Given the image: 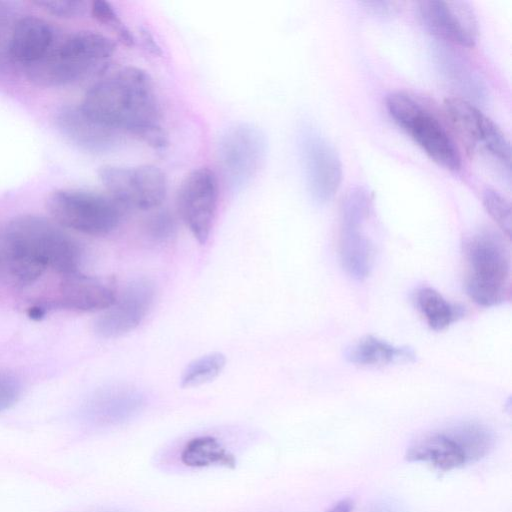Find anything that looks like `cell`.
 Returning <instances> with one entry per match:
<instances>
[{
    "instance_id": "obj_29",
    "label": "cell",
    "mask_w": 512,
    "mask_h": 512,
    "mask_svg": "<svg viewBox=\"0 0 512 512\" xmlns=\"http://www.w3.org/2000/svg\"><path fill=\"white\" fill-rule=\"evenodd\" d=\"M20 395V381L11 373L0 372V412L11 408Z\"/></svg>"
},
{
    "instance_id": "obj_3",
    "label": "cell",
    "mask_w": 512,
    "mask_h": 512,
    "mask_svg": "<svg viewBox=\"0 0 512 512\" xmlns=\"http://www.w3.org/2000/svg\"><path fill=\"white\" fill-rule=\"evenodd\" d=\"M115 52L105 35L82 30L55 40L46 54L25 67L29 80L42 87H60L102 71Z\"/></svg>"
},
{
    "instance_id": "obj_21",
    "label": "cell",
    "mask_w": 512,
    "mask_h": 512,
    "mask_svg": "<svg viewBox=\"0 0 512 512\" xmlns=\"http://www.w3.org/2000/svg\"><path fill=\"white\" fill-rule=\"evenodd\" d=\"M415 303L429 327L440 331L464 316L462 306L445 299L431 287L420 288L415 295Z\"/></svg>"
},
{
    "instance_id": "obj_4",
    "label": "cell",
    "mask_w": 512,
    "mask_h": 512,
    "mask_svg": "<svg viewBox=\"0 0 512 512\" xmlns=\"http://www.w3.org/2000/svg\"><path fill=\"white\" fill-rule=\"evenodd\" d=\"M465 289L477 304L492 307L505 302L510 288V254L503 238L492 230H481L464 244Z\"/></svg>"
},
{
    "instance_id": "obj_32",
    "label": "cell",
    "mask_w": 512,
    "mask_h": 512,
    "mask_svg": "<svg viewBox=\"0 0 512 512\" xmlns=\"http://www.w3.org/2000/svg\"><path fill=\"white\" fill-rule=\"evenodd\" d=\"M118 512V511H117Z\"/></svg>"
},
{
    "instance_id": "obj_5",
    "label": "cell",
    "mask_w": 512,
    "mask_h": 512,
    "mask_svg": "<svg viewBox=\"0 0 512 512\" xmlns=\"http://www.w3.org/2000/svg\"><path fill=\"white\" fill-rule=\"evenodd\" d=\"M386 107L394 121L439 165L457 170L461 166L459 150L448 131L422 100L406 92L387 96Z\"/></svg>"
},
{
    "instance_id": "obj_15",
    "label": "cell",
    "mask_w": 512,
    "mask_h": 512,
    "mask_svg": "<svg viewBox=\"0 0 512 512\" xmlns=\"http://www.w3.org/2000/svg\"><path fill=\"white\" fill-rule=\"evenodd\" d=\"M143 395L130 386H114L95 394L83 409L84 419L95 426L126 423L140 413Z\"/></svg>"
},
{
    "instance_id": "obj_16",
    "label": "cell",
    "mask_w": 512,
    "mask_h": 512,
    "mask_svg": "<svg viewBox=\"0 0 512 512\" xmlns=\"http://www.w3.org/2000/svg\"><path fill=\"white\" fill-rule=\"evenodd\" d=\"M62 133L81 148L102 152L114 147L119 133L88 117L79 106L63 108L57 116Z\"/></svg>"
},
{
    "instance_id": "obj_17",
    "label": "cell",
    "mask_w": 512,
    "mask_h": 512,
    "mask_svg": "<svg viewBox=\"0 0 512 512\" xmlns=\"http://www.w3.org/2000/svg\"><path fill=\"white\" fill-rule=\"evenodd\" d=\"M54 41L53 29L45 20L22 17L13 26L9 53L14 61L27 67L41 59Z\"/></svg>"
},
{
    "instance_id": "obj_23",
    "label": "cell",
    "mask_w": 512,
    "mask_h": 512,
    "mask_svg": "<svg viewBox=\"0 0 512 512\" xmlns=\"http://www.w3.org/2000/svg\"><path fill=\"white\" fill-rule=\"evenodd\" d=\"M445 433L461 450L465 463L480 460L490 452L494 444L492 432L478 422H463Z\"/></svg>"
},
{
    "instance_id": "obj_11",
    "label": "cell",
    "mask_w": 512,
    "mask_h": 512,
    "mask_svg": "<svg viewBox=\"0 0 512 512\" xmlns=\"http://www.w3.org/2000/svg\"><path fill=\"white\" fill-rule=\"evenodd\" d=\"M155 296L154 283L147 278L133 280L119 298L97 318L96 334L117 338L134 330L146 317Z\"/></svg>"
},
{
    "instance_id": "obj_22",
    "label": "cell",
    "mask_w": 512,
    "mask_h": 512,
    "mask_svg": "<svg viewBox=\"0 0 512 512\" xmlns=\"http://www.w3.org/2000/svg\"><path fill=\"white\" fill-rule=\"evenodd\" d=\"M180 458L182 463L189 467L218 465L234 468L236 465L234 455L212 436L190 439L183 447Z\"/></svg>"
},
{
    "instance_id": "obj_18",
    "label": "cell",
    "mask_w": 512,
    "mask_h": 512,
    "mask_svg": "<svg viewBox=\"0 0 512 512\" xmlns=\"http://www.w3.org/2000/svg\"><path fill=\"white\" fill-rule=\"evenodd\" d=\"M411 462H427L442 471H450L465 464V458L455 442L445 432L425 435L406 452Z\"/></svg>"
},
{
    "instance_id": "obj_14",
    "label": "cell",
    "mask_w": 512,
    "mask_h": 512,
    "mask_svg": "<svg viewBox=\"0 0 512 512\" xmlns=\"http://www.w3.org/2000/svg\"><path fill=\"white\" fill-rule=\"evenodd\" d=\"M62 277L49 304L53 308L78 312L104 311L116 300L113 289L98 279L79 272Z\"/></svg>"
},
{
    "instance_id": "obj_1",
    "label": "cell",
    "mask_w": 512,
    "mask_h": 512,
    "mask_svg": "<svg viewBox=\"0 0 512 512\" xmlns=\"http://www.w3.org/2000/svg\"><path fill=\"white\" fill-rule=\"evenodd\" d=\"M79 107L94 121L151 147L168 143L154 82L140 68L128 66L98 81Z\"/></svg>"
},
{
    "instance_id": "obj_20",
    "label": "cell",
    "mask_w": 512,
    "mask_h": 512,
    "mask_svg": "<svg viewBox=\"0 0 512 512\" xmlns=\"http://www.w3.org/2000/svg\"><path fill=\"white\" fill-rule=\"evenodd\" d=\"M444 107L452 127L464 144L471 149L480 145L488 117L463 98H447Z\"/></svg>"
},
{
    "instance_id": "obj_30",
    "label": "cell",
    "mask_w": 512,
    "mask_h": 512,
    "mask_svg": "<svg viewBox=\"0 0 512 512\" xmlns=\"http://www.w3.org/2000/svg\"><path fill=\"white\" fill-rule=\"evenodd\" d=\"M140 33L145 47L155 55L160 54V47L158 46L150 32L147 29H142Z\"/></svg>"
},
{
    "instance_id": "obj_10",
    "label": "cell",
    "mask_w": 512,
    "mask_h": 512,
    "mask_svg": "<svg viewBox=\"0 0 512 512\" xmlns=\"http://www.w3.org/2000/svg\"><path fill=\"white\" fill-rule=\"evenodd\" d=\"M265 154V137L254 125L237 124L220 139V165L228 183L234 188H241L251 181L261 167Z\"/></svg>"
},
{
    "instance_id": "obj_28",
    "label": "cell",
    "mask_w": 512,
    "mask_h": 512,
    "mask_svg": "<svg viewBox=\"0 0 512 512\" xmlns=\"http://www.w3.org/2000/svg\"><path fill=\"white\" fill-rule=\"evenodd\" d=\"M36 5L46 12L62 18H71L81 15L86 10L87 3L81 0H54L36 1Z\"/></svg>"
},
{
    "instance_id": "obj_9",
    "label": "cell",
    "mask_w": 512,
    "mask_h": 512,
    "mask_svg": "<svg viewBox=\"0 0 512 512\" xmlns=\"http://www.w3.org/2000/svg\"><path fill=\"white\" fill-rule=\"evenodd\" d=\"M218 196L217 176L208 167L192 170L179 186L178 212L200 244H205L209 238L217 211Z\"/></svg>"
},
{
    "instance_id": "obj_19",
    "label": "cell",
    "mask_w": 512,
    "mask_h": 512,
    "mask_svg": "<svg viewBox=\"0 0 512 512\" xmlns=\"http://www.w3.org/2000/svg\"><path fill=\"white\" fill-rule=\"evenodd\" d=\"M345 357L356 365L374 366L413 361L415 352L409 347L394 346L374 336H366L348 347Z\"/></svg>"
},
{
    "instance_id": "obj_26",
    "label": "cell",
    "mask_w": 512,
    "mask_h": 512,
    "mask_svg": "<svg viewBox=\"0 0 512 512\" xmlns=\"http://www.w3.org/2000/svg\"><path fill=\"white\" fill-rule=\"evenodd\" d=\"M483 204L489 215L510 238L511 235V205L501 193L487 188L483 193Z\"/></svg>"
},
{
    "instance_id": "obj_27",
    "label": "cell",
    "mask_w": 512,
    "mask_h": 512,
    "mask_svg": "<svg viewBox=\"0 0 512 512\" xmlns=\"http://www.w3.org/2000/svg\"><path fill=\"white\" fill-rule=\"evenodd\" d=\"M145 229L148 236L154 241L166 242L174 236L176 222L168 211H159L148 218Z\"/></svg>"
},
{
    "instance_id": "obj_25",
    "label": "cell",
    "mask_w": 512,
    "mask_h": 512,
    "mask_svg": "<svg viewBox=\"0 0 512 512\" xmlns=\"http://www.w3.org/2000/svg\"><path fill=\"white\" fill-rule=\"evenodd\" d=\"M91 14L96 21L110 29L124 45L128 47L134 45L135 39L133 34L110 3L102 0L92 2Z\"/></svg>"
},
{
    "instance_id": "obj_7",
    "label": "cell",
    "mask_w": 512,
    "mask_h": 512,
    "mask_svg": "<svg viewBox=\"0 0 512 512\" xmlns=\"http://www.w3.org/2000/svg\"><path fill=\"white\" fill-rule=\"evenodd\" d=\"M98 177L109 196L122 208L151 210L159 207L167 193L163 171L154 165H103Z\"/></svg>"
},
{
    "instance_id": "obj_12",
    "label": "cell",
    "mask_w": 512,
    "mask_h": 512,
    "mask_svg": "<svg viewBox=\"0 0 512 512\" xmlns=\"http://www.w3.org/2000/svg\"><path fill=\"white\" fill-rule=\"evenodd\" d=\"M418 14L424 26L439 38L466 47L473 46L477 40V18L466 1H420Z\"/></svg>"
},
{
    "instance_id": "obj_8",
    "label": "cell",
    "mask_w": 512,
    "mask_h": 512,
    "mask_svg": "<svg viewBox=\"0 0 512 512\" xmlns=\"http://www.w3.org/2000/svg\"><path fill=\"white\" fill-rule=\"evenodd\" d=\"M371 208L366 190H351L343 201L340 217L339 256L343 269L353 279H365L373 264V246L364 232Z\"/></svg>"
},
{
    "instance_id": "obj_24",
    "label": "cell",
    "mask_w": 512,
    "mask_h": 512,
    "mask_svg": "<svg viewBox=\"0 0 512 512\" xmlns=\"http://www.w3.org/2000/svg\"><path fill=\"white\" fill-rule=\"evenodd\" d=\"M225 364L226 358L222 353L214 352L201 356L185 368L181 386L191 388L208 383L222 372Z\"/></svg>"
},
{
    "instance_id": "obj_31",
    "label": "cell",
    "mask_w": 512,
    "mask_h": 512,
    "mask_svg": "<svg viewBox=\"0 0 512 512\" xmlns=\"http://www.w3.org/2000/svg\"><path fill=\"white\" fill-rule=\"evenodd\" d=\"M352 510H353V501L349 498H345V499L338 501L326 512H352Z\"/></svg>"
},
{
    "instance_id": "obj_13",
    "label": "cell",
    "mask_w": 512,
    "mask_h": 512,
    "mask_svg": "<svg viewBox=\"0 0 512 512\" xmlns=\"http://www.w3.org/2000/svg\"><path fill=\"white\" fill-rule=\"evenodd\" d=\"M302 153L308 187L318 203L330 201L342 179V164L332 144L315 132L303 136Z\"/></svg>"
},
{
    "instance_id": "obj_2",
    "label": "cell",
    "mask_w": 512,
    "mask_h": 512,
    "mask_svg": "<svg viewBox=\"0 0 512 512\" xmlns=\"http://www.w3.org/2000/svg\"><path fill=\"white\" fill-rule=\"evenodd\" d=\"M9 271L21 284H31L47 269L62 276L79 272L81 250L55 221L37 215L11 220L5 233Z\"/></svg>"
},
{
    "instance_id": "obj_6",
    "label": "cell",
    "mask_w": 512,
    "mask_h": 512,
    "mask_svg": "<svg viewBox=\"0 0 512 512\" xmlns=\"http://www.w3.org/2000/svg\"><path fill=\"white\" fill-rule=\"evenodd\" d=\"M46 207L61 227L92 236L111 233L122 218V207L110 196L83 189H57Z\"/></svg>"
}]
</instances>
